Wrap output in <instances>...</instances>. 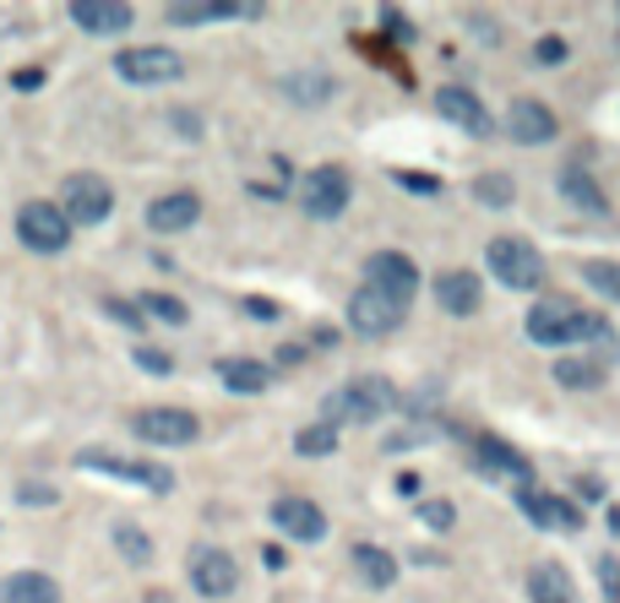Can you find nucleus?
Instances as JSON below:
<instances>
[{"label":"nucleus","instance_id":"obj_42","mask_svg":"<svg viewBox=\"0 0 620 603\" xmlns=\"http://www.w3.org/2000/svg\"><path fill=\"white\" fill-rule=\"evenodd\" d=\"M599 576H604V587H610V593L620 599V571H616V560H610V554L599 560Z\"/></svg>","mask_w":620,"mask_h":603},{"label":"nucleus","instance_id":"obj_9","mask_svg":"<svg viewBox=\"0 0 620 603\" xmlns=\"http://www.w3.org/2000/svg\"><path fill=\"white\" fill-rule=\"evenodd\" d=\"M77 468H93L103 479H126V484H137V490H148V495H169V490H174V473H169V468H158V462H131V456L99 452V446L77 452Z\"/></svg>","mask_w":620,"mask_h":603},{"label":"nucleus","instance_id":"obj_13","mask_svg":"<svg viewBox=\"0 0 620 603\" xmlns=\"http://www.w3.org/2000/svg\"><path fill=\"white\" fill-rule=\"evenodd\" d=\"M191 587L202 593V599H229L234 587H240V565H234V554L229 550H212V544H202V550H191Z\"/></svg>","mask_w":620,"mask_h":603},{"label":"nucleus","instance_id":"obj_29","mask_svg":"<svg viewBox=\"0 0 620 603\" xmlns=\"http://www.w3.org/2000/svg\"><path fill=\"white\" fill-rule=\"evenodd\" d=\"M114 550L126 554L131 565H153V539L137 522H114Z\"/></svg>","mask_w":620,"mask_h":603},{"label":"nucleus","instance_id":"obj_4","mask_svg":"<svg viewBox=\"0 0 620 603\" xmlns=\"http://www.w3.org/2000/svg\"><path fill=\"white\" fill-rule=\"evenodd\" d=\"M484 267L496 272V283H507V289H517V294L539 289V278H544L539 251H533L528 240H517V234H496V240L484 245Z\"/></svg>","mask_w":620,"mask_h":603},{"label":"nucleus","instance_id":"obj_2","mask_svg":"<svg viewBox=\"0 0 620 603\" xmlns=\"http://www.w3.org/2000/svg\"><path fill=\"white\" fill-rule=\"evenodd\" d=\"M392 408H398L392 381L360 375V381H343L338 392L321 398V424H332V430H343V424H381Z\"/></svg>","mask_w":620,"mask_h":603},{"label":"nucleus","instance_id":"obj_16","mask_svg":"<svg viewBox=\"0 0 620 603\" xmlns=\"http://www.w3.org/2000/svg\"><path fill=\"white\" fill-rule=\"evenodd\" d=\"M66 17H71L82 33H93V39H120V33H131V22H137V11H131V6H114V0H77Z\"/></svg>","mask_w":620,"mask_h":603},{"label":"nucleus","instance_id":"obj_5","mask_svg":"<svg viewBox=\"0 0 620 603\" xmlns=\"http://www.w3.org/2000/svg\"><path fill=\"white\" fill-rule=\"evenodd\" d=\"M114 77L131 82V88H158V82H180L186 60L169 44H126V50L114 54Z\"/></svg>","mask_w":620,"mask_h":603},{"label":"nucleus","instance_id":"obj_38","mask_svg":"<svg viewBox=\"0 0 620 603\" xmlns=\"http://www.w3.org/2000/svg\"><path fill=\"white\" fill-rule=\"evenodd\" d=\"M430 441V430H398V435H387V452H403V446H424Z\"/></svg>","mask_w":620,"mask_h":603},{"label":"nucleus","instance_id":"obj_31","mask_svg":"<svg viewBox=\"0 0 620 603\" xmlns=\"http://www.w3.org/2000/svg\"><path fill=\"white\" fill-rule=\"evenodd\" d=\"M582 283L620 304V261H582Z\"/></svg>","mask_w":620,"mask_h":603},{"label":"nucleus","instance_id":"obj_20","mask_svg":"<svg viewBox=\"0 0 620 603\" xmlns=\"http://www.w3.org/2000/svg\"><path fill=\"white\" fill-rule=\"evenodd\" d=\"M430 289H436V304H441L447 315H473V310L484 304L479 278H473V272H463V267H458V272H441Z\"/></svg>","mask_w":620,"mask_h":603},{"label":"nucleus","instance_id":"obj_23","mask_svg":"<svg viewBox=\"0 0 620 603\" xmlns=\"http://www.w3.org/2000/svg\"><path fill=\"white\" fill-rule=\"evenodd\" d=\"M0 603H60V582L44 571H11L0 582Z\"/></svg>","mask_w":620,"mask_h":603},{"label":"nucleus","instance_id":"obj_36","mask_svg":"<svg viewBox=\"0 0 620 603\" xmlns=\"http://www.w3.org/2000/svg\"><path fill=\"white\" fill-rule=\"evenodd\" d=\"M392 180H398L403 191H419V197H436V191H441L430 174H409V169H392Z\"/></svg>","mask_w":620,"mask_h":603},{"label":"nucleus","instance_id":"obj_19","mask_svg":"<svg viewBox=\"0 0 620 603\" xmlns=\"http://www.w3.org/2000/svg\"><path fill=\"white\" fill-rule=\"evenodd\" d=\"M212 375L229 386V392H240V398H257L272 386V364H261V359H246V353H229V359H218L212 364Z\"/></svg>","mask_w":620,"mask_h":603},{"label":"nucleus","instance_id":"obj_17","mask_svg":"<svg viewBox=\"0 0 620 603\" xmlns=\"http://www.w3.org/2000/svg\"><path fill=\"white\" fill-rule=\"evenodd\" d=\"M436 109L458 125V131H468V137H490L496 131V120H490V109L479 103V93L473 88H441L436 93Z\"/></svg>","mask_w":620,"mask_h":603},{"label":"nucleus","instance_id":"obj_27","mask_svg":"<svg viewBox=\"0 0 620 603\" xmlns=\"http://www.w3.org/2000/svg\"><path fill=\"white\" fill-rule=\"evenodd\" d=\"M556 381L567 392H593V386H604V364L599 359H561L556 364Z\"/></svg>","mask_w":620,"mask_h":603},{"label":"nucleus","instance_id":"obj_30","mask_svg":"<svg viewBox=\"0 0 620 603\" xmlns=\"http://www.w3.org/2000/svg\"><path fill=\"white\" fill-rule=\"evenodd\" d=\"M473 201L501 212V207H512L517 201V180L512 174H479V180H473Z\"/></svg>","mask_w":620,"mask_h":603},{"label":"nucleus","instance_id":"obj_43","mask_svg":"<svg viewBox=\"0 0 620 603\" xmlns=\"http://www.w3.org/2000/svg\"><path fill=\"white\" fill-rule=\"evenodd\" d=\"M533 54H539V60H567V44H561V39H544V44H533Z\"/></svg>","mask_w":620,"mask_h":603},{"label":"nucleus","instance_id":"obj_26","mask_svg":"<svg viewBox=\"0 0 620 603\" xmlns=\"http://www.w3.org/2000/svg\"><path fill=\"white\" fill-rule=\"evenodd\" d=\"M174 28H197V22H229V17H257V6H223V0H212V6H169L163 11Z\"/></svg>","mask_w":620,"mask_h":603},{"label":"nucleus","instance_id":"obj_39","mask_svg":"<svg viewBox=\"0 0 620 603\" xmlns=\"http://www.w3.org/2000/svg\"><path fill=\"white\" fill-rule=\"evenodd\" d=\"M169 120H174V131H180V137H191V142H197V137H202V120H197V114H191V109H174V114H169Z\"/></svg>","mask_w":620,"mask_h":603},{"label":"nucleus","instance_id":"obj_24","mask_svg":"<svg viewBox=\"0 0 620 603\" xmlns=\"http://www.w3.org/2000/svg\"><path fill=\"white\" fill-rule=\"evenodd\" d=\"M354 571L364 576V587H376V593H387L398 582V560L387 550H376V544H354Z\"/></svg>","mask_w":620,"mask_h":603},{"label":"nucleus","instance_id":"obj_37","mask_svg":"<svg viewBox=\"0 0 620 603\" xmlns=\"http://www.w3.org/2000/svg\"><path fill=\"white\" fill-rule=\"evenodd\" d=\"M131 359H137L142 370H153V375H169V370H174V359H169V353H158V349H137Z\"/></svg>","mask_w":620,"mask_h":603},{"label":"nucleus","instance_id":"obj_21","mask_svg":"<svg viewBox=\"0 0 620 603\" xmlns=\"http://www.w3.org/2000/svg\"><path fill=\"white\" fill-rule=\"evenodd\" d=\"M528 599L533 603H582L577 599V582H571V571L561 560H539L528 571Z\"/></svg>","mask_w":620,"mask_h":603},{"label":"nucleus","instance_id":"obj_40","mask_svg":"<svg viewBox=\"0 0 620 603\" xmlns=\"http://www.w3.org/2000/svg\"><path fill=\"white\" fill-rule=\"evenodd\" d=\"M11 88H17V93H33V88H44V71H33V66H22V71L11 77Z\"/></svg>","mask_w":620,"mask_h":603},{"label":"nucleus","instance_id":"obj_32","mask_svg":"<svg viewBox=\"0 0 620 603\" xmlns=\"http://www.w3.org/2000/svg\"><path fill=\"white\" fill-rule=\"evenodd\" d=\"M294 452H300V456H332V452H338V430L316 419V424H306V430L294 435Z\"/></svg>","mask_w":620,"mask_h":603},{"label":"nucleus","instance_id":"obj_41","mask_svg":"<svg viewBox=\"0 0 620 603\" xmlns=\"http://www.w3.org/2000/svg\"><path fill=\"white\" fill-rule=\"evenodd\" d=\"M103 310H109V315H114V321H126V326H131V332H142V315H137V310H131V304L109 300V304H103Z\"/></svg>","mask_w":620,"mask_h":603},{"label":"nucleus","instance_id":"obj_14","mask_svg":"<svg viewBox=\"0 0 620 603\" xmlns=\"http://www.w3.org/2000/svg\"><path fill=\"white\" fill-rule=\"evenodd\" d=\"M517 505H522V516L539 527V533H577L582 527V511L561 495H550V490H533V484H522L517 490Z\"/></svg>","mask_w":620,"mask_h":603},{"label":"nucleus","instance_id":"obj_22","mask_svg":"<svg viewBox=\"0 0 620 603\" xmlns=\"http://www.w3.org/2000/svg\"><path fill=\"white\" fill-rule=\"evenodd\" d=\"M561 197H567L577 212H588V218H604V212H610V197L599 191V180H593L582 163H567V169H561Z\"/></svg>","mask_w":620,"mask_h":603},{"label":"nucleus","instance_id":"obj_15","mask_svg":"<svg viewBox=\"0 0 620 603\" xmlns=\"http://www.w3.org/2000/svg\"><path fill=\"white\" fill-rule=\"evenodd\" d=\"M364 283H376V289H387V294H398L409 304L419 294V267L403 251H376L364 261Z\"/></svg>","mask_w":620,"mask_h":603},{"label":"nucleus","instance_id":"obj_8","mask_svg":"<svg viewBox=\"0 0 620 603\" xmlns=\"http://www.w3.org/2000/svg\"><path fill=\"white\" fill-rule=\"evenodd\" d=\"M17 240L39 255H60L71 245V223L54 201H22L17 207Z\"/></svg>","mask_w":620,"mask_h":603},{"label":"nucleus","instance_id":"obj_7","mask_svg":"<svg viewBox=\"0 0 620 603\" xmlns=\"http://www.w3.org/2000/svg\"><path fill=\"white\" fill-rule=\"evenodd\" d=\"M403 321H409V304L398 300V294H387V289H376V283H360V289H354V300H349V326H354L360 338H392Z\"/></svg>","mask_w":620,"mask_h":603},{"label":"nucleus","instance_id":"obj_18","mask_svg":"<svg viewBox=\"0 0 620 603\" xmlns=\"http://www.w3.org/2000/svg\"><path fill=\"white\" fill-rule=\"evenodd\" d=\"M202 218V197L197 191H169V197H158L148 207V229L153 234H180V229H191Z\"/></svg>","mask_w":620,"mask_h":603},{"label":"nucleus","instance_id":"obj_35","mask_svg":"<svg viewBox=\"0 0 620 603\" xmlns=\"http://www.w3.org/2000/svg\"><path fill=\"white\" fill-rule=\"evenodd\" d=\"M17 501L22 505H54L60 501V490H54V484H17Z\"/></svg>","mask_w":620,"mask_h":603},{"label":"nucleus","instance_id":"obj_12","mask_svg":"<svg viewBox=\"0 0 620 603\" xmlns=\"http://www.w3.org/2000/svg\"><path fill=\"white\" fill-rule=\"evenodd\" d=\"M267 516H272V527H278L283 539H294V544H321V539H327V511L316 501H306V495H278Z\"/></svg>","mask_w":620,"mask_h":603},{"label":"nucleus","instance_id":"obj_45","mask_svg":"<svg viewBox=\"0 0 620 603\" xmlns=\"http://www.w3.org/2000/svg\"><path fill=\"white\" fill-rule=\"evenodd\" d=\"M142 603H169V593H148V599H142Z\"/></svg>","mask_w":620,"mask_h":603},{"label":"nucleus","instance_id":"obj_34","mask_svg":"<svg viewBox=\"0 0 620 603\" xmlns=\"http://www.w3.org/2000/svg\"><path fill=\"white\" fill-rule=\"evenodd\" d=\"M419 516H424V527H436V533L458 522V511H452V501H424V505H419Z\"/></svg>","mask_w":620,"mask_h":603},{"label":"nucleus","instance_id":"obj_1","mask_svg":"<svg viewBox=\"0 0 620 603\" xmlns=\"http://www.w3.org/2000/svg\"><path fill=\"white\" fill-rule=\"evenodd\" d=\"M522 332H528V343H539V349H571V343H604V338H616L604 315H593V310H582V304H571V300L528 304Z\"/></svg>","mask_w":620,"mask_h":603},{"label":"nucleus","instance_id":"obj_44","mask_svg":"<svg viewBox=\"0 0 620 603\" xmlns=\"http://www.w3.org/2000/svg\"><path fill=\"white\" fill-rule=\"evenodd\" d=\"M246 310H251V315H261V321H272V315H278L267 300H246Z\"/></svg>","mask_w":620,"mask_h":603},{"label":"nucleus","instance_id":"obj_6","mask_svg":"<svg viewBox=\"0 0 620 603\" xmlns=\"http://www.w3.org/2000/svg\"><path fill=\"white\" fill-rule=\"evenodd\" d=\"M349 201H354V180H349V169H338V163H321V169H310L306 180H300V207H306V218L332 223V218L349 212Z\"/></svg>","mask_w":620,"mask_h":603},{"label":"nucleus","instance_id":"obj_33","mask_svg":"<svg viewBox=\"0 0 620 603\" xmlns=\"http://www.w3.org/2000/svg\"><path fill=\"white\" fill-rule=\"evenodd\" d=\"M142 310L158 315V321H169V326H186V321H191V310L174 300V294H142Z\"/></svg>","mask_w":620,"mask_h":603},{"label":"nucleus","instance_id":"obj_10","mask_svg":"<svg viewBox=\"0 0 620 603\" xmlns=\"http://www.w3.org/2000/svg\"><path fill=\"white\" fill-rule=\"evenodd\" d=\"M131 435L148 446H191L202 435V424L191 408H142V413H131Z\"/></svg>","mask_w":620,"mask_h":603},{"label":"nucleus","instance_id":"obj_3","mask_svg":"<svg viewBox=\"0 0 620 603\" xmlns=\"http://www.w3.org/2000/svg\"><path fill=\"white\" fill-rule=\"evenodd\" d=\"M60 212H66V223L77 229H99L103 218L114 212V191H109V180L93 174V169H82V174H66V185H60V201H54Z\"/></svg>","mask_w":620,"mask_h":603},{"label":"nucleus","instance_id":"obj_25","mask_svg":"<svg viewBox=\"0 0 620 603\" xmlns=\"http://www.w3.org/2000/svg\"><path fill=\"white\" fill-rule=\"evenodd\" d=\"M278 88H283V99L306 103V109H316V103H327L338 93V82H332L327 71H294V77H283Z\"/></svg>","mask_w":620,"mask_h":603},{"label":"nucleus","instance_id":"obj_28","mask_svg":"<svg viewBox=\"0 0 620 603\" xmlns=\"http://www.w3.org/2000/svg\"><path fill=\"white\" fill-rule=\"evenodd\" d=\"M479 462H484V473H512V479H528V456L512 452L507 441H479Z\"/></svg>","mask_w":620,"mask_h":603},{"label":"nucleus","instance_id":"obj_11","mask_svg":"<svg viewBox=\"0 0 620 603\" xmlns=\"http://www.w3.org/2000/svg\"><path fill=\"white\" fill-rule=\"evenodd\" d=\"M507 137H512L517 148H550L556 137H561V120H556V109L539 99H512V109H507Z\"/></svg>","mask_w":620,"mask_h":603}]
</instances>
